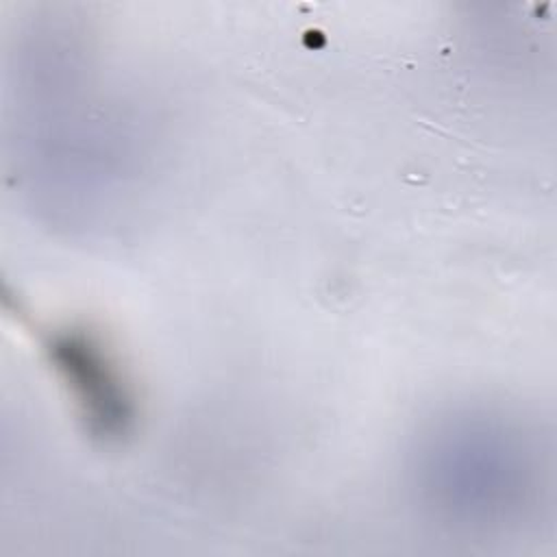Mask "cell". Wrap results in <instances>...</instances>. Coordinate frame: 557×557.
<instances>
[{"label": "cell", "instance_id": "obj_1", "mask_svg": "<svg viewBox=\"0 0 557 557\" xmlns=\"http://www.w3.org/2000/svg\"><path fill=\"white\" fill-rule=\"evenodd\" d=\"M531 433L492 411L442 416L416 442L411 490L440 527L492 535L522 527L542 500L544 466Z\"/></svg>", "mask_w": 557, "mask_h": 557}, {"label": "cell", "instance_id": "obj_2", "mask_svg": "<svg viewBox=\"0 0 557 557\" xmlns=\"http://www.w3.org/2000/svg\"><path fill=\"white\" fill-rule=\"evenodd\" d=\"M57 368L72 385L91 429L104 437H115L131 420L128 398L115 372L83 335H61L50 346Z\"/></svg>", "mask_w": 557, "mask_h": 557}]
</instances>
